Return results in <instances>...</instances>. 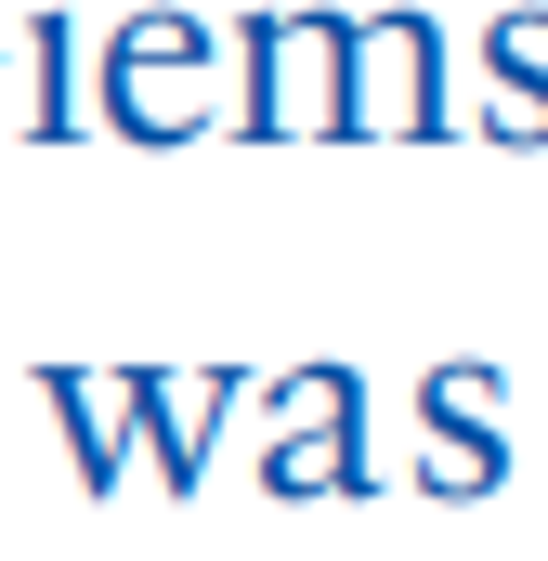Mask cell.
<instances>
[{
  "instance_id": "obj_1",
  "label": "cell",
  "mask_w": 548,
  "mask_h": 561,
  "mask_svg": "<svg viewBox=\"0 0 548 561\" xmlns=\"http://www.w3.org/2000/svg\"><path fill=\"white\" fill-rule=\"evenodd\" d=\"M105 118L132 144H183L209 118V26H183V13H132L118 39H105Z\"/></svg>"
},
{
  "instance_id": "obj_3",
  "label": "cell",
  "mask_w": 548,
  "mask_h": 561,
  "mask_svg": "<svg viewBox=\"0 0 548 561\" xmlns=\"http://www.w3.org/2000/svg\"><path fill=\"white\" fill-rule=\"evenodd\" d=\"M236 405V379H196V392H170V379H132V431H157V470L196 496V470H209V431Z\"/></svg>"
},
{
  "instance_id": "obj_2",
  "label": "cell",
  "mask_w": 548,
  "mask_h": 561,
  "mask_svg": "<svg viewBox=\"0 0 548 561\" xmlns=\"http://www.w3.org/2000/svg\"><path fill=\"white\" fill-rule=\"evenodd\" d=\"M340 470H353V483H366V431H353V379H340V366H313V431H300V444H274V496H340Z\"/></svg>"
}]
</instances>
